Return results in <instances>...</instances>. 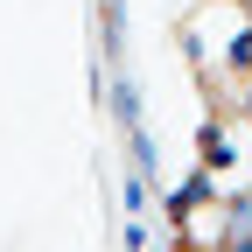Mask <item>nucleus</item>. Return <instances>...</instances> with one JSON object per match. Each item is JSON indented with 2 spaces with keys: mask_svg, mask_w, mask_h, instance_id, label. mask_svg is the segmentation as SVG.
<instances>
[{
  "mask_svg": "<svg viewBox=\"0 0 252 252\" xmlns=\"http://www.w3.org/2000/svg\"><path fill=\"white\" fill-rule=\"evenodd\" d=\"M238 7H245V14H252V0H238Z\"/></svg>",
  "mask_w": 252,
  "mask_h": 252,
  "instance_id": "f257e3e1",
  "label": "nucleus"
}]
</instances>
